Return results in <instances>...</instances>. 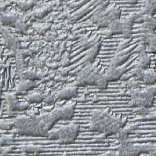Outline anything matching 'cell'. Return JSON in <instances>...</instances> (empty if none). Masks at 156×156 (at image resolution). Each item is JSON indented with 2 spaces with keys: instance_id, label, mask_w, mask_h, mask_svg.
<instances>
[{
  "instance_id": "cell-28",
  "label": "cell",
  "mask_w": 156,
  "mask_h": 156,
  "mask_svg": "<svg viewBox=\"0 0 156 156\" xmlns=\"http://www.w3.org/2000/svg\"><path fill=\"white\" fill-rule=\"evenodd\" d=\"M108 83H109V81L106 80V78L105 76V74H104L101 77H100V79L98 81L96 86L99 89H105L108 87Z\"/></svg>"
},
{
  "instance_id": "cell-29",
  "label": "cell",
  "mask_w": 156,
  "mask_h": 156,
  "mask_svg": "<svg viewBox=\"0 0 156 156\" xmlns=\"http://www.w3.org/2000/svg\"><path fill=\"white\" fill-rule=\"evenodd\" d=\"M59 99V95L58 92H55L51 93L50 95L45 98L44 100L47 103H54Z\"/></svg>"
},
{
  "instance_id": "cell-12",
  "label": "cell",
  "mask_w": 156,
  "mask_h": 156,
  "mask_svg": "<svg viewBox=\"0 0 156 156\" xmlns=\"http://www.w3.org/2000/svg\"><path fill=\"white\" fill-rule=\"evenodd\" d=\"M78 86L74 83L73 84H69L62 88L60 91H58L59 99H70L71 98L77 96Z\"/></svg>"
},
{
  "instance_id": "cell-14",
  "label": "cell",
  "mask_w": 156,
  "mask_h": 156,
  "mask_svg": "<svg viewBox=\"0 0 156 156\" xmlns=\"http://www.w3.org/2000/svg\"><path fill=\"white\" fill-rule=\"evenodd\" d=\"M36 86V84L34 81L30 80H21V81L17 84L15 91L16 94H22L33 89Z\"/></svg>"
},
{
  "instance_id": "cell-22",
  "label": "cell",
  "mask_w": 156,
  "mask_h": 156,
  "mask_svg": "<svg viewBox=\"0 0 156 156\" xmlns=\"http://www.w3.org/2000/svg\"><path fill=\"white\" fill-rule=\"evenodd\" d=\"M16 62L18 72H21L26 69V63L23 58V55L18 51L16 53Z\"/></svg>"
},
{
  "instance_id": "cell-2",
  "label": "cell",
  "mask_w": 156,
  "mask_h": 156,
  "mask_svg": "<svg viewBox=\"0 0 156 156\" xmlns=\"http://www.w3.org/2000/svg\"><path fill=\"white\" fill-rule=\"evenodd\" d=\"M105 73H102L96 62H87L86 66L77 74L74 83L77 86L86 85L96 86L98 81Z\"/></svg>"
},
{
  "instance_id": "cell-34",
  "label": "cell",
  "mask_w": 156,
  "mask_h": 156,
  "mask_svg": "<svg viewBox=\"0 0 156 156\" xmlns=\"http://www.w3.org/2000/svg\"><path fill=\"white\" fill-rule=\"evenodd\" d=\"M149 154L151 155V156H156V145H153Z\"/></svg>"
},
{
  "instance_id": "cell-6",
  "label": "cell",
  "mask_w": 156,
  "mask_h": 156,
  "mask_svg": "<svg viewBox=\"0 0 156 156\" xmlns=\"http://www.w3.org/2000/svg\"><path fill=\"white\" fill-rule=\"evenodd\" d=\"M0 33L2 34L6 46L12 50L18 51L20 47V43L14 34L3 24H0Z\"/></svg>"
},
{
  "instance_id": "cell-13",
  "label": "cell",
  "mask_w": 156,
  "mask_h": 156,
  "mask_svg": "<svg viewBox=\"0 0 156 156\" xmlns=\"http://www.w3.org/2000/svg\"><path fill=\"white\" fill-rule=\"evenodd\" d=\"M140 81L149 86L155 84L156 71L153 69H144V72H143Z\"/></svg>"
},
{
  "instance_id": "cell-23",
  "label": "cell",
  "mask_w": 156,
  "mask_h": 156,
  "mask_svg": "<svg viewBox=\"0 0 156 156\" xmlns=\"http://www.w3.org/2000/svg\"><path fill=\"white\" fill-rule=\"evenodd\" d=\"M126 85L127 89H135L139 88V80L135 77H131V79L127 80Z\"/></svg>"
},
{
  "instance_id": "cell-8",
  "label": "cell",
  "mask_w": 156,
  "mask_h": 156,
  "mask_svg": "<svg viewBox=\"0 0 156 156\" xmlns=\"http://www.w3.org/2000/svg\"><path fill=\"white\" fill-rule=\"evenodd\" d=\"M6 99L9 107L12 111H23L29 106V102H21L17 98L16 93H8L6 94Z\"/></svg>"
},
{
  "instance_id": "cell-21",
  "label": "cell",
  "mask_w": 156,
  "mask_h": 156,
  "mask_svg": "<svg viewBox=\"0 0 156 156\" xmlns=\"http://www.w3.org/2000/svg\"><path fill=\"white\" fill-rule=\"evenodd\" d=\"M17 6L21 9L27 11L34 6V0H18Z\"/></svg>"
},
{
  "instance_id": "cell-9",
  "label": "cell",
  "mask_w": 156,
  "mask_h": 156,
  "mask_svg": "<svg viewBox=\"0 0 156 156\" xmlns=\"http://www.w3.org/2000/svg\"><path fill=\"white\" fill-rule=\"evenodd\" d=\"M140 31H155L156 29V18L154 15L144 14L140 20Z\"/></svg>"
},
{
  "instance_id": "cell-16",
  "label": "cell",
  "mask_w": 156,
  "mask_h": 156,
  "mask_svg": "<svg viewBox=\"0 0 156 156\" xmlns=\"http://www.w3.org/2000/svg\"><path fill=\"white\" fill-rule=\"evenodd\" d=\"M140 9L144 14L154 15L156 12V0H145Z\"/></svg>"
},
{
  "instance_id": "cell-33",
  "label": "cell",
  "mask_w": 156,
  "mask_h": 156,
  "mask_svg": "<svg viewBox=\"0 0 156 156\" xmlns=\"http://www.w3.org/2000/svg\"><path fill=\"white\" fill-rule=\"evenodd\" d=\"M101 156H119L118 151L114 152V151H110L103 154Z\"/></svg>"
},
{
  "instance_id": "cell-7",
  "label": "cell",
  "mask_w": 156,
  "mask_h": 156,
  "mask_svg": "<svg viewBox=\"0 0 156 156\" xmlns=\"http://www.w3.org/2000/svg\"><path fill=\"white\" fill-rule=\"evenodd\" d=\"M126 66H119L118 67L109 66L107 71L105 73V76L108 81H114L121 80L122 76L127 72Z\"/></svg>"
},
{
  "instance_id": "cell-17",
  "label": "cell",
  "mask_w": 156,
  "mask_h": 156,
  "mask_svg": "<svg viewBox=\"0 0 156 156\" xmlns=\"http://www.w3.org/2000/svg\"><path fill=\"white\" fill-rule=\"evenodd\" d=\"M106 28L108 30L106 34L109 36L115 34H121V19L112 21Z\"/></svg>"
},
{
  "instance_id": "cell-15",
  "label": "cell",
  "mask_w": 156,
  "mask_h": 156,
  "mask_svg": "<svg viewBox=\"0 0 156 156\" xmlns=\"http://www.w3.org/2000/svg\"><path fill=\"white\" fill-rule=\"evenodd\" d=\"M101 46V42L98 41L95 44L90 48L89 50L87 51L84 61L86 63L87 62H93L98 56L100 48Z\"/></svg>"
},
{
  "instance_id": "cell-10",
  "label": "cell",
  "mask_w": 156,
  "mask_h": 156,
  "mask_svg": "<svg viewBox=\"0 0 156 156\" xmlns=\"http://www.w3.org/2000/svg\"><path fill=\"white\" fill-rule=\"evenodd\" d=\"M151 57L147 52L138 54L132 64V69L140 68L142 69H147L151 63Z\"/></svg>"
},
{
  "instance_id": "cell-18",
  "label": "cell",
  "mask_w": 156,
  "mask_h": 156,
  "mask_svg": "<svg viewBox=\"0 0 156 156\" xmlns=\"http://www.w3.org/2000/svg\"><path fill=\"white\" fill-rule=\"evenodd\" d=\"M18 18V16L14 14L6 13L5 12L0 13V20H1L3 25L15 24Z\"/></svg>"
},
{
  "instance_id": "cell-31",
  "label": "cell",
  "mask_w": 156,
  "mask_h": 156,
  "mask_svg": "<svg viewBox=\"0 0 156 156\" xmlns=\"http://www.w3.org/2000/svg\"><path fill=\"white\" fill-rule=\"evenodd\" d=\"M135 112L139 115H142V116H145L149 114V111L148 108L144 107L136 108V111H135Z\"/></svg>"
},
{
  "instance_id": "cell-4",
  "label": "cell",
  "mask_w": 156,
  "mask_h": 156,
  "mask_svg": "<svg viewBox=\"0 0 156 156\" xmlns=\"http://www.w3.org/2000/svg\"><path fill=\"white\" fill-rule=\"evenodd\" d=\"M79 131L80 126L76 122H71L61 128L56 129V141L59 144H71L77 139Z\"/></svg>"
},
{
  "instance_id": "cell-19",
  "label": "cell",
  "mask_w": 156,
  "mask_h": 156,
  "mask_svg": "<svg viewBox=\"0 0 156 156\" xmlns=\"http://www.w3.org/2000/svg\"><path fill=\"white\" fill-rule=\"evenodd\" d=\"M51 9V5H44L43 6L38 8L33 11V16L37 18H42L45 16Z\"/></svg>"
},
{
  "instance_id": "cell-3",
  "label": "cell",
  "mask_w": 156,
  "mask_h": 156,
  "mask_svg": "<svg viewBox=\"0 0 156 156\" xmlns=\"http://www.w3.org/2000/svg\"><path fill=\"white\" fill-rule=\"evenodd\" d=\"M122 10L118 5L111 7L98 12L92 17V21L99 28H106L113 21L121 18Z\"/></svg>"
},
{
  "instance_id": "cell-11",
  "label": "cell",
  "mask_w": 156,
  "mask_h": 156,
  "mask_svg": "<svg viewBox=\"0 0 156 156\" xmlns=\"http://www.w3.org/2000/svg\"><path fill=\"white\" fill-rule=\"evenodd\" d=\"M121 35L124 39L129 40L133 35V24L134 23L129 16L124 18H121Z\"/></svg>"
},
{
  "instance_id": "cell-27",
  "label": "cell",
  "mask_w": 156,
  "mask_h": 156,
  "mask_svg": "<svg viewBox=\"0 0 156 156\" xmlns=\"http://www.w3.org/2000/svg\"><path fill=\"white\" fill-rule=\"evenodd\" d=\"M147 53H156V35L147 45Z\"/></svg>"
},
{
  "instance_id": "cell-20",
  "label": "cell",
  "mask_w": 156,
  "mask_h": 156,
  "mask_svg": "<svg viewBox=\"0 0 156 156\" xmlns=\"http://www.w3.org/2000/svg\"><path fill=\"white\" fill-rule=\"evenodd\" d=\"M44 99L45 98L44 94L41 93H39V92L33 93L26 96V99H27V102H28L29 103L40 102H41L43 100H44Z\"/></svg>"
},
{
  "instance_id": "cell-25",
  "label": "cell",
  "mask_w": 156,
  "mask_h": 156,
  "mask_svg": "<svg viewBox=\"0 0 156 156\" xmlns=\"http://www.w3.org/2000/svg\"><path fill=\"white\" fill-rule=\"evenodd\" d=\"M21 20H21L20 18H18L14 25L15 26L16 28L17 29V30L19 32L24 33V31L27 30V24L24 23V22Z\"/></svg>"
},
{
  "instance_id": "cell-5",
  "label": "cell",
  "mask_w": 156,
  "mask_h": 156,
  "mask_svg": "<svg viewBox=\"0 0 156 156\" xmlns=\"http://www.w3.org/2000/svg\"><path fill=\"white\" fill-rule=\"evenodd\" d=\"M76 108V102H71L62 106L56 108L50 113L56 121L59 120H69L74 116Z\"/></svg>"
},
{
  "instance_id": "cell-32",
  "label": "cell",
  "mask_w": 156,
  "mask_h": 156,
  "mask_svg": "<svg viewBox=\"0 0 156 156\" xmlns=\"http://www.w3.org/2000/svg\"><path fill=\"white\" fill-rule=\"evenodd\" d=\"M38 148H39V147H36V146H34L33 145H30V146H28L26 147L23 151L25 152H36L41 151Z\"/></svg>"
},
{
  "instance_id": "cell-24",
  "label": "cell",
  "mask_w": 156,
  "mask_h": 156,
  "mask_svg": "<svg viewBox=\"0 0 156 156\" xmlns=\"http://www.w3.org/2000/svg\"><path fill=\"white\" fill-rule=\"evenodd\" d=\"M50 26L48 24H39L36 25V27L34 28L36 31H37L39 34H45L49 31Z\"/></svg>"
},
{
  "instance_id": "cell-30",
  "label": "cell",
  "mask_w": 156,
  "mask_h": 156,
  "mask_svg": "<svg viewBox=\"0 0 156 156\" xmlns=\"http://www.w3.org/2000/svg\"><path fill=\"white\" fill-rule=\"evenodd\" d=\"M139 123H134L132 124H130L127 126H125L124 127H123V129L125 130V131L129 135L131 133H132L133 132H134L135 130H136L138 127L139 126Z\"/></svg>"
},
{
  "instance_id": "cell-1",
  "label": "cell",
  "mask_w": 156,
  "mask_h": 156,
  "mask_svg": "<svg viewBox=\"0 0 156 156\" xmlns=\"http://www.w3.org/2000/svg\"><path fill=\"white\" fill-rule=\"evenodd\" d=\"M57 122L49 113L37 116H23L14 120V127L18 134L32 136H46Z\"/></svg>"
},
{
  "instance_id": "cell-26",
  "label": "cell",
  "mask_w": 156,
  "mask_h": 156,
  "mask_svg": "<svg viewBox=\"0 0 156 156\" xmlns=\"http://www.w3.org/2000/svg\"><path fill=\"white\" fill-rule=\"evenodd\" d=\"M14 127V120H2L0 121V129L4 130H9Z\"/></svg>"
}]
</instances>
